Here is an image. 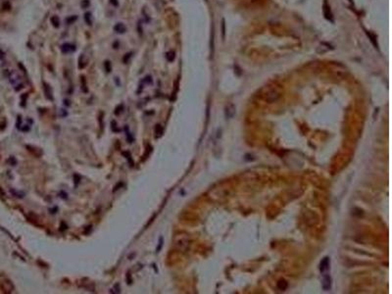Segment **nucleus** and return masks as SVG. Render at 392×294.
I'll use <instances>...</instances> for the list:
<instances>
[{"label":"nucleus","instance_id":"1","mask_svg":"<svg viewBox=\"0 0 392 294\" xmlns=\"http://www.w3.org/2000/svg\"><path fill=\"white\" fill-rule=\"evenodd\" d=\"M173 245L175 247L176 250L184 253L189 249L190 246V237L186 233L180 231L177 233L173 235Z\"/></svg>","mask_w":392,"mask_h":294},{"label":"nucleus","instance_id":"2","mask_svg":"<svg viewBox=\"0 0 392 294\" xmlns=\"http://www.w3.org/2000/svg\"><path fill=\"white\" fill-rule=\"evenodd\" d=\"M280 96H281V90L277 86H272L268 88V90L265 92L264 99L268 103H275L279 99Z\"/></svg>","mask_w":392,"mask_h":294},{"label":"nucleus","instance_id":"3","mask_svg":"<svg viewBox=\"0 0 392 294\" xmlns=\"http://www.w3.org/2000/svg\"><path fill=\"white\" fill-rule=\"evenodd\" d=\"M0 288H1L2 292L6 293V294L12 293L14 291V289H15L14 284L8 280H5L2 281L1 284H0Z\"/></svg>","mask_w":392,"mask_h":294},{"label":"nucleus","instance_id":"4","mask_svg":"<svg viewBox=\"0 0 392 294\" xmlns=\"http://www.w3.org/2000/svg\"><path fill=\"white\" fill-rule=\"evenodd\" d=\"M20 78H20V76L17 73H15V72H11V73L9 74V80L13 85H18V83H20Z\"/></svg>","mask_w":392,"mask_h":294},{"label":"nucleus","instance_id":"5","mask_svg":"<svg viewBox=\"0 0 392 294\" xmlns=\"http://www.w3.org/2000/svg\"><path fill=\"white\" fill-rule=\"evenodd\" d=\"M331 276H327L326 275L324 276V280H322V288H324V290H328L329 288H331Z\"/></svg>","mask_w":392,"mask_h":294},{"label":"nucleus","instance_id":"6","mask_svg":"<svg viewBox=\"0 0 392 294\" xmlns=\"http://www.w3.org/2000/svg\"><path fill=\"white\" fill-rule=\"evenodd\" d=\"M61 50L63 53H69V52H72V51L75 50V46L71 45L70 43H64L63 45L61 46Z\"/></svg>","mask_w":392,"mask_h":294},{"label":"nucleus","instance_id":"7","mask_svg":"<svg viewBox=\"0 0 392 294\" xmlns=\"http://www.w3.org/2000/svg\"><path fill=\"white\" fill-rule=\"evenodd\" d=\"M114 31H115L116 33H126V26L124 24L118 23L115 27H114Z\"/></svg>","mask_w":392,"mask_h":294},{"label":"nucleus","instance_id":"8","mask_svg":"<svg viewBox=\"0 0 392 294\" xmlns=\"http://www.w3.org/2000/svg\"><path fill=\"white\" fill-rule=\"evenodd\" d=\"M328 50H329V45L326 43H322L321 45L317 48V52L319 54H324V53L327 52Z\"/></svg>","mask_w":392,"mask_h":294},{"label":"nucleus","instance_id":"9","mask_svg":"<svg viewBox=\"0 0 392 294\" xmlns=\"http://www.w3.org/2000/svg\"><path fill=\"white\" fill-rule=\"evenodd\" d=\"M328 266H329V259L327 258V257H326V258H324V260L321 262V265H320V270H321L322 271H324L328 269Z\"/></svg>","mask_w":392,"mask_h":294},{"label":"nucleus","instance_id":"10","mask_svg":"<svg viewBox=\"0 0 392 294\" xmlns=\"http://www.w3.org/2000/svg\"><path fill=\"white\" fill-rule=\"evenodd\" d=\"M44 93H45V95H46V97L48 98V99H50L52 100V90H51V88H50V86H49L48 85H44Z\"/></svg>","mask_w":392,"mask_h":294},{"label":"nucleus","instance_id":"11","mask_svg":"<svg viewBox=\"0 0 392 294\" xmlns=\"http://www.w3.org/2000/svg\"><path fill=\"white\" fill-rule=\"evenodd\" d=\"M50 21L55 28H59V27H60V20H59V18L57 16H52Z\"/></svg>","mask_w":392,"mask_h":294},{"label":"nucleus","instance_id":"12","mask_svg":"<svg viewBox=\"0 0 392 294\" xmlns=\"http://www.w3.org/2000/svg\"><path fill=\"white\" fill-rule=\"evenodd\" d=\"M91 14L89 13V12H86L85 15H84V21L86 22V24L89 25L90 26L91 24H92V22H91Z\"/></svg>","mask_w":392,"mask_h":294},{"label":"nucleus","instance_id":"13","mask_svg":"<svg viewBox=\"0 0 392 294\" xmlns=\"http://www.w3.org/2000/svg\"><path fill=\"white\" fill-rule=\"evenodd\" d=\"M277 285H279V288H280V289H282V290H284L285 288L287 287V282H285L284 280H280Z\"/></svg>","mask_w":392,"mask_h":294},{"label":"nucleus","instance_id":"14","mask_svg":"<svg viewBox=\"0 0 392 294\" xmlns=\"http://www.w3.org/2000/svg\"><path fill=\"white\" fill-rule=\"evenodd\" d=\"M123 109H124V105L123 104H120L118 106L117 108H116V110H115V115H120L122 112H123Z\"/></svg>","mask_w":392,"mask_h":294},{"label":"nucleus","instance_id":"15","mask_svg":"<svg viewBox=\"0 0 392 294\" xmlns=\"http://www.w3.org/2000/svg\"><path fill=\"white\" fill-rule=\"evenodd\" d=\"M162 127H161L160 125H157L155 127V132H156V134H157V136H159V135H161L162 134Z\"/></svg>","mask_w":392,"mask_h":294},{"label":"nucleus","instance_id":"16","mask_svg":"<svg viewBox=\"0 0 392 294\" xmlns=\"http://www.w3.org/2000/svg\"><path fill=\"white\" fill-rule=\"evenodd\" d=\"M105 68H106V71H107L108 73H110L111 70H112V66H111V63L109 61L105 62Z\"/></svg>","mask_w":392,"mask_h":294},{"label":"nucleus","instance_id":"17","mask_svg":"<svg viewBox=\"0 0 392 294\" xmlns=\"http://www.w3.org/2000/svg\"><path fill=\"white\" fill-rule=\"evenodd\" d=\"M130 57H131V53L126 54V56L123 58V62H124V63H128V59H130Z\"/></svg>","mask_w":392,"mask_h":294},{"label":"nucleus","instance_id":"18","mask_svg":"<svg viewBox=\"0 0 392 294\" xmlns=\"http://www.w3.org/2000/svg\"><path fill=\"white\" fill-rule=\"evenodd\" d=\"M88 6H89V0H83V1L81 2V7H83V8H87Z\"/></svg>","mask_w":392,"mask_h":294},{"label":"nucleus","instance_id":"19","mask_svg":"<svg viewBox=\"0 0 392 294\" xmlns=\"http://www.w3.org/2000/svg\"><path fill=\"white\" fill-rule=\"evenodd\" d=\"M76 18H78V17H76V16H72L71 18L67 19V20H66V22H67V23H68V24H72V23H73L74 21H75V20H76Z\"/></svg>","mask_w":392,"mask_h":294},{"label":"nucleus","instance_id":"20","mask_svg":"<svg viewBox=\"0 0 392 294\" xmlns=\"http://www.w3.org/2000/svg\"><path fill=\"white\" fill-rule=\"evenodd\" d=\"M162 246H163V238L161 237L160 240H159V245H158V247H157V252H159V250H160L161 247H162Z\"/></svg>","mask_w":392,"mask_h":294},{"label":"nucleus","instance_id":"21","mask_svg":"<svg viewBox=\"0 0 392 294\" xmlns=\"http://www.w3.org/2000/svg\"><path fill=\"white\" fill-rule=\"evenodd\" d=\"M120 186H123V183H122V182H119L117 186H116V187H114V191H117L118 189H120V188H119V187H120Z\"/></svg>","mask_w":392,"mask_h":294},{"label":"nucleus","instance_id":"22","mask_svg":"<svg viewBox=\"0 0 392 294\" xmlns=\"http://www.w3.org/2000/svg\"><path fill=\"white\" fill-rule=\"evenodd\" d=\"M111 3H112L113 5H116V6H118V5H119L118 0H111Z\"/></svg>","mask_w":392,"mask_h":294},{"label":"nucleus","instance_id":"23","mask_svg":"<svg viewBox=\"0 0 392 294\" xmlns=\"http://www.w3.org/2000/svg\"><path fill=\"white\" fill-rule=\"evenodd\" d=\"M223 34L225 35V20H223Z\"/></svg>","mask_w":392,"mask_h":294}]
</instances>
